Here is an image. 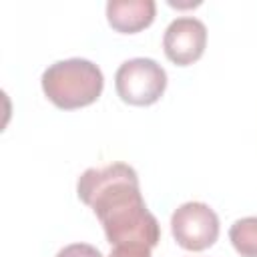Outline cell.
Returning <instances> with one entry per match:
<instances>
[{"instance_id":"8","label":"cell","mask_w":257,"mask_h":257,"mask_svg":"<svg viewBox=\"0 0 257 257\" xmlns=\"http://www.w3.org/2000/svg\"><path fill=\"white\" fill-rule=\"evenodd\" d=\"M56 257H102V253L88 243H70L62 247Z\"/></svg>"},{"instance_id":"4","label":"cell","mask_w":257,"mask_h":257,"mask_svg":"<svg viewBox=\"0 0 257 257\" xmlns=\"http://www.w3.org/2000/svg\"><path fill=\"white\" fill-rule=\"evenodd\" d=\"M171 233L187 251H203L219 237L217 213L201 201H187L171 215Z\"/></svg>"},{"instance_id":"7","label":"cell","mask_w":257,"mask_h":257,"mask_svg":"<svg viewBox=\"0 0 257 257\" xmlns=\"http://www.w3.org/2000/svg\"><path fill=\"white\" fill-rule=\"evenodd\" d=\"M229 239L241 257H257V217L237 219L229 229Z\"/></svg>"},{"instance_id":"6","label":"cell","mask_w":257,"mask_h":257,"mask_svg":"<svg viewBox=\"0 0 257 257\" xmlns=\"http://www.w3.org/2000/svg\"><path fill=\"white\" fill-rule=\"evenodd\" d=\"M157 4L153 0H110L106 2L108 24L122 34H135L155 20Z\"/></svg>"},{"instance_id":"9","label":"cell","mask_w":257,"mask_h":257,"mask_svg":"<svg viewBox=\"0 0 257 257\" xmlns=\"http://www.w3.org/2000/svg\"><path fill=\"white\" fill-rule=\"evenodd\" d=\"M151 247L145 245H116L108 253V257H153Z\"/></svg>"},{"instance_id":"1","label":"cell","mask_w":257,"mask_h":257,"mask_svg":"<svg viewBox=\"0 0 257 257\" xmlns=\"http://www.w3.org/2000/svg\"><path fill=\"white\" fill-rule=\"evenodd\" d=\"M76 193L92 209L112 247L145 245L153 249L159 245L161 225L145 205L133 167L112 163L86 169L76 181Z\"/></svg>"},{"instance_id":"2","label":"cell","mask_w":257,"mask_h":257,"mask_svg":"<svg viewBox=\"0 0 257 257\" xmlns=\"http://www.w3.org/2000/svg\"><path fill=\"white\" fill-rule=\"evenodd\" d=\"M42 90L48 100L62 108L74 110L92 104L104 86L102 70L86 58H66L52 62L42 72Z\"/></svg>"},{"instance_id":"3","label":"cell","mask_w":257,"mask_h":257,"mask_svg":"<svg viewBox=\"0 0 257 257\" xmlns=\"http://www.w3.org/2000/svg\"><path fill=\"white\" fill-rule=\"evenodd\" d=\"M114 88L122 102L149 106L163 96L167 88V72L153 58H131L116 68Z\"/></svg>"},{"instance_id":"5","label":"cell","mask_w":257,"mask_h":257,"mask_svg":"<svg viewBox=\"0 0 257 257\" xmlns=\"http://www.w3.org/2000/svg\"><path fill=\"white\" fill-rule=\"evenodd\" d=\"M207 46V26L195 16L175 18L163 34L165 56L177 66L197 62Z\"/></svg>"}]
</instances>
